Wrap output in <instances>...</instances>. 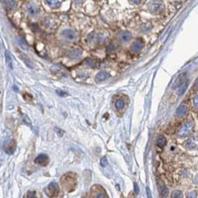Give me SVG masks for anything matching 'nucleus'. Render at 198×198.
I'll list each match as a JSON object with an SVG mask.
<instances>
[{"label": "nucleus", "mask_w": 198, "mask_h": 198, "mask_svg": "<svg viewBox=\"0 0 198 198\" xmlns=\"http://www.w3.org/2000/svg\"><path fill=\"white\" fill-rule=\"evenodd\" d=\"M61 184H62V186H64V188H65L67 191H69V192L73 191L75 188H76V185H77L76 174L72 173H66L65 175L62 176V178H61Z\"/></svg>", "instance_id": "nucleus-1"}, {"label": "nucleus", "mask_w": 198, "mask_h": 198, "mask_svg": "<svg viewBox=\"0 0 198 198\" xmlns=\"http://www.w3.org/2000/svg\"><path fill=\"white\" fill-rule=\"evenodd\" d=\"M46 195H48L49 197L50 198H53V197H56L58 195V194H59L60 192V188H59V184H58L57 183L55 182H52L50 183L47 187L44 189Z\"/></svg>", "instance_id": "nucleus-2"}, {"label": "nucleus", "mask_w": 198, "mask_h": 198, "mask_svg": "<svg viewBox=\"0 0 198 198\" xmlns=\"http://www.w3.org/2000/svg\"><path fill=\"white\" fill-rule=\"evenodd\" d=\"M193 129H194V123L192 121H187L185 123H184L182 127L180 128L178 134L180 137H186L190 134Z\"/></svg>", "instance_id": "nucleus-3"}, {"label": "nucleus", "mask_w": 198, "mask_h": 198, "mask_svg": "<svg viewBox=\"0 0 198 198\" xmlns=\"http://www.w3.org/2000/svg\"><path fill=\"white\" fill-rule=\"evenodd\" d=\"M35 162L38 164H40L42 166H46L49 164V157L46 154H39L36 159H35Z\"/></svg>", "instance_id": "nucleus-4"}, {"label": "nucleus", "mask_w": 198, "mask_h": 198, "mask_svg": "<svg viewBox=\"0 0 198 198\" xmlns=\"http://www.w3.org/2000/svg\"><path fill=\"white\" fill-rule=\"evenodd\" d=\"M5 152L8 153V154H12L15 150H16V142L15 141H9L7 144H5V146L4 147Z\"/></svg>", "instance_id": "nucleus-5"}, {"label": "nucleus", "mask_w": 198, "mask_h": 198, "mask_svg": "<svg viewBox=\"0 0 198 198\" xmlns=\"http://www.w3.org/2000/svg\"><path fill=\"white\" fill-rule=\"evenodd\" d=\"M188 112V107L185 104H181L176 110V115L178 117H184V116Z\"/></svg>", "instance_id": "nucleus-6"}, {"label": "nucleus", "mask_w": 198, "mask_h": 198, "mask_svg": "<svg viewBox=\"0 0 198 198\" xmlns=\"http://www.w3.org/2000/svg\"><path fill=\"white\" fill-rule=\"evenodd\" d=\"M62 35L68 40H74L75 38H76V37H77L76 33H75L72 29H65V30H63Z\"/></svg>", "instance_id": "nucleus-7"}, {"label": "nucleus", "mask_w": 198, "mask_h": 198, "mask_svg": "<svg viewBox=\"0 0 198 198\" xmlns=\"http://www.w3.org/2000/svg\"><path fill=\"white\" fill-rule=\"evenodd\" d=\"M17 53H18L20 59H21L23 61H24V63L26 64V65H27L28 68H30V69H32V68H33V65H32V62H31V60H30L28 59V58L26 56V54L22 53L21 51H17Z\"/></svg>", "instance_id": "nucleus-8"}, {"label": "nucleus", "mask_w": 198, "mask_h": 198, "mask_svg": "<svg viewBox=\"0 0 198 198\" xmlns=\"http://www.w3.org/2000/svg\"><path fill=\"white\" fill-rule=\"evenodd\" d=\"M109 77H110V75H109L108 72H106V71H101V72H99L97 74L96 81H97V82H101V81H103V80L107 79Z\"/></svg>", "instance_id": "nucleus-9"}, {"label": "nucleus", "mask_w": 198, "mask_h": 198, "mask_svg": "<svg viewBox=\"0 0 198 198\" xmlns=\"http://www.w3.org/2000/svg\"><path fill=\"white\" fill-rule=\"evenodd\" d=\"M27 11L31 16H36L39 13V8L36 5H27Z\"/></svg>", "instance_id": "nucleus-10"}, {"label": "nucleus", "mask_w": 198, "mask_h": 198, "mask_svg": "<svg viewBox=\"0 0 198 198\" xmlns=\"http://www.w3.org/2000/svg\"><path fill=\"white\" fill-rule=\"evenodd\" d=\"M94 198H108V195L106 194V192L103 190V188L99 186V189L96 191V193L94 195Z\"/></svg>", "instance_id": "nucleus-11"}, {"label": "nucleus", "mask_w": 198, "mask_h": 198, "mask_svg": "<svg viewBox=\"0 0 198 198\" xmlns=\"http://www.w3.org/2000/svg\"><path fill=\"white\" fill-rule=\"evenodd\" d=\"M143 43L141 40H137V41H135L132 45V50L134 52H138L143 49Z\"/></svg>", "instance_id": "nucleus-12"}, {"label": "nucleus", "mask_w": 198, "mask_h": 198, "mask_svg": "<svg viewBox=\"0 0 198 198\" xmlns=\"http://www.w3.org/2000/svg\"><path fill=\"white\" fill-rule=\"evenodd\" d=\"M46 3L48 4L50 8H59L60 5L61 1H59V0H57V1H55V0H48V1H46Z\"/></svg>", "instance_id": "nucleus-13"}, {"label": "nucleus", "mask_w": 198, "mask_h": 198, "mask_svg": "<svg viewBox=\"0 0 198 198\" xmlns=\"http://www.w3.org/2000/svg\"><path fill=\"white\" fill-rule=\"evenodd\" d=\"M5 61H7L8 67H9L11 69H13V65H12V59H11L10 54H9V52H8V50H5Z\"/></svg>", "instance_id": "nucleus-14"}, {"label": "nucleus", "mask_w": 198, "mask_h": 198, "mask_svg": "<svg viewBox=\"0 0 198 198\" xmlns=\"http://www.w3.org/2000/svg\"><path fill=\"white\" fill-rule=\"evenodd\" d=\"M166 144V139L164 136H160L158 139H157V145L159 147L162 148Z\"/></svg>", "instance_id": "nucleus-15"}, {"label": "nucleus", "mask_w": 198, "mask_h": 198, "mask_svg": "<svg viewBox=\"0 0 198 198\" xmlns=\"http://www.w3.org/2000/svg\"><path fill=\"white\" fill-rule=\"evenodd\" d=\"M121 40L122 41H124V42H127V41H129V40H131L132 38V34L129 33V32H124V33H122L121 34Z\"/></svg>", "instance_id": "nucleus-16"}, {"label": "nucleus", "mask_w": 198, "mask_h": 198, "mask_svg": "<svg viewBox=\"0 0 198 198\" xmlns=\"http://www.w3.org/2000/svg\"><path fill=\"white\" fill-rule=\"evenodd\" d=\"M125 105V103H124V101L123 100H121V99H119V100L116 101V103H115V106H116V109L121 110L122 108L124 107Z\"/></svg>", "instance_id": "nucleus-17"}, {"label": "nucleus", "mask_w": 198, "mask_h": 198, "mask_svg": "<svg viewBox=\"0 0 198 198\" xmlns=\"http://www.w3.org/2000/svg\"><path fill=\"white\" fill-rule=\"evenodd\" d=\"M168 194H169V191L167 189V187L165 185H162L161 187V195L162 198H166L168 196Z\"/></svg>", "instance_id": "nucleus-18"}, {"label": "nucleus", "mask_w": 198, "mask_h": 198, "mask_svg": "<svg viewBox=\"0 0 198 198\" xmlns=\"http://www.w3.org/2000/svg\"><path fill=\"white\" fill-rule=\"evenodd\" d=\"M187 146L190 148V149H193V148H195L196 147V141L195 138H191L189 141L187 142Z\"/></svg>", "instance_id": "nucleus-19"}, {"label": "nucleus", "mask_w": 198, "mask_h": 198, "mask_svg": "<svg viewBox=\"0 0 198 198\" xmlns=\"http://www.w3.org/2000/svg\"><path fill=\"white\" fill-rule=\"evenodd\" d=\"M27 198H40L36 191H29L27 194Z\"/></svg>", "instance_id": "nucleus-20"}, {"label": "nucleus", "mask_w": 198, "mask_h": 198, "mask_svg": "<svg viewBox=\"0 0 198 198\" xmlns=\"http://www.w3.org/2000/svg\"><path fill=\"white\" fill-rule=\"evenodd\" d=\"M172 198H183V194L181 191L175 190L172 193Z\"/></svg>", "instance_id": "nucleus-21"}, {"label": "nucleus", "mask_w": 198, "mask_h": 198, "mask_svg": "<svg viewBox=\"0 0 198 198\" xmlns=\"http://www.w3.org/2000/svg\"><path fill=\"white\" fill-rule=\"evenodd\" d=\"M80 54H81V50H80L79 49H75L74 50H72V51L71 52V57H75V58L79 57Z\"/></svg>", "instance_id": "nucleus-22"}, {"label": "nucleus", "mask_w": 198, "mask_h": 198, "mask_svg": "<svg viewBox=\"0 0 198 198\" xmlns=\"http://www.w3.org/2000/svg\"><path fill=\"white\" fill-rule=\"evenodd\" d=\"M86 63H87V65L90 66V68H95L96 67V61L94 60H86Z\"/></svg>", "instance_id": "nucleus-23"}, {"label": "nucleus", "mask_w": 198, "mask_h": 198, "mask_svg": "<svg viewBox=\"0 0 198 198\" xmlns=\"http://www.w3.org/2000/svg\"><path fill=\"white\" fill-rule=\"evenodd\" d=\"M186 88H187V82H184V84H182V86H181V88H180V94H184V92L185 91V90H186Z\"/></svg>", "instance_id": "nucleus-24"}, {"label": "nucleus", "mask_w": 198, "mask_h": 198, "mask_svg": "<svg viewBox=\"0 0 198 198\" xmlns=\"http://www.w3.org/2000/svg\"><path fill=\"white\" fill-rule=\"evenodd\" d=\"M107 164H108L107 158H106L105 156H104V157H102V158L101 159V165L102 167H105V166L107 165Z\"/></svg>", "instance_id": "nucleus-25"}, {"label": "nucleus", "mask_w": 198, "mask_h": 198, "mask_svg": "<svg viewBox=\"0 0 198 198\" xmlns=\"http://www.w3.org/2000/svg\"><path fill=\"white\" fill-rule=\"evenodd\" d=\"M187 198H196V193L195 192H191V193L188 194Z\"/></svg>", "instance_id": "nucleus-26"}, {"label": "nucleus", "mask_w": 198, "mask_h": 198, "mask_svg": "<svg viewBox=\"0 0 198 198\" xmlns=\"http://www.w3.org/2000/svg\"><path fill=\"white\" fill-rule=\"evenodd\" d=\"M194 104H195L196 107H198V93L195 95V97L194 99Z\"/></svg>", "instance_id": "nucleus-27"}, {"label": "nucleus", "mask_w": 198, "mask_h": 198, "mask_svg": "<svg viewBox=\"0 0 198 198\" xmlns=\"http://www.w3.org/2000/svg\"><path fill=\"white\" fill-rule=\"evenodd\" d=\"M56 132H58V134H59V136H62L63 135V131H61L60 128H56Z\"/></svg>", "instance_id": "nucleus-28"}, {"label": "nucleus", "mask_w": 198, "mask_h": 198, "mask_svg": "<svg viewBox=\"0 0 198 198\" xmlns=\"http://www.w3.org/2000/svg\"><path fill=\"white\" fill-rule=\"evenodd\" d=\"M146 192H147V196L148 198H152V194H151V191H150V188H146Z\"/></svg>", "instance_id": "nucleus-29"}, {"label": "nucleus", "mask_w": 198, "mask_h": 198, "mask_svg": "<svg viewBox=\"0 0 198 198\" xmlns=\"http://www.w3.org/2000/svg\"><path fill=\"white\" fill-rule=\"evenodd\" d=\"M134 189H135V192H136V194L139 193V187H138V185L137 184H134Z\"/></svg>", "instance_id": "nucleus-30"}, {"label": "nucleus", "mask_w": 198, "mask_h": 198, "mask_svg": "<svg viewBox=\"0 0 198 198\" xmlns=\"http://www.w3.org/2000/svg\"><path fill=\"white\" fill-rule=\"evenodd\" d=\"M194 88H198V78H197V79L195 80V86H194Z\"/></svg>", "instance_id": "nucleus-31"}, {"label": "nucleus", "mask_w": 198, "mask_h": 198, "mask_svg": "<svg viewBox=\"0 0 198 198\" xmlns=\"http://www.w3.org/2000/svg\"><path fill=\"white\" fill-rule=\"evenodd\" d=\"M131 3H133V4H139L140 1H130Z\"/></svg>", "instance_id": "nucleus-32"}]
</instances>
